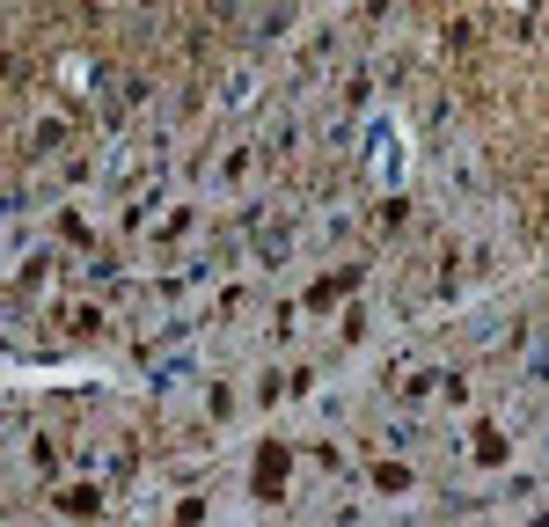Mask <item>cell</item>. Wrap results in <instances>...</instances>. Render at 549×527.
<instances>
[{"label":"cell","mask_w":549,"mask_h":527,"mask_svg":"<svg viewBox=\"0 0 549 527\" xmlns=\"http://www.w3.org/2000/svg\"><path fill=\"white\" fill-rule=\"evenodd\" d=\"M366 169H374L381 183L403 176V140H396V125H388V118H374V132H366Z\"/></svg>","instance_id":"1"},{"label":"cell","mask_w":549,"mask_h":527,"mask_svg":"<svg viewBox=\"0 0 549 527\" xmlns=\"http://www.w3.org/2000/svg\"><path fill=\"white\" fill-rule=\"evenodd\" d=\"M345 286H352V271H345V279H323V286L308 293V301H315V308H330V301H337V293H345Z\"/></svg>","instance_id":"3"},{"label":"cell","mask_w":549,"mask_h":527,"mask_svg":"<svg viewBox=\"0 0 549 527\" xmlns=\"http://www.w3.org/2000/svg\"><path fill=\"white\" fill-rule=\"evenodd\" d=\"M279 469H286V447H279V440H264V454H257V491H264V498H279V484H286Z\"/></svg>","instance_id":"2"}]
</instances>
